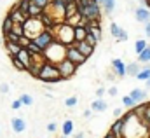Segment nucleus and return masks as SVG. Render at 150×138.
<instances>
[{
  "label": "nucleus",
  "mask_w": 150,
  "mask_h": 138,
  "mask_svg": "<svg viewBox=\"0 0 150 138\" xmlns=\"http://www.w3.org/2000/svg\"><path fill=\"white\" fill-rule=\"evenodd\" d=\"M122 119L126 121L124 137L122 138H147V137H150V126L145 124L133 110H129L127 114H124Z\"/></svg>",
  "instance_id": "f257e3e1"
},
{
  "label": "nucleus",
  "mask_w": 150,
  "mask_h": 138,
  "mask_svg": "<svg viewBox=\"0 0 150 138\" xmlns=\"http://www.w3.org/2000/svg\"><path fill=\"white\" fill-rule=\"evenodd\" d=\"M67 47H68V46H65V44H61V42L54 40V42H52V46H51L49 49H45V51H44L45 61H51V63H54V65L61 63L63 60H67Z\"/></svg>",
  "instance_id": "f03ea898"
},
{
  "label": "nucleus",
  "mask_w": 150,
  "mask_h": 138,
  "mask_svg": "<svg viewBox=\"0 0 150 138\" xmlns=\"http://www.w3.org/2000/svg\"><path fill=\"white\" fill-rule=\"evenodd\" d=\"M52 32L58 42L65 44V46H72L75 44V30L74 26L67 25V23H61V25H54L52 26Z\"/></svg>",
  "instance_id": "7ed1b4c3"
},
{
  "label": "nucleus",
  "mask_w": 150,
  "mask_h": 138,
  "mask_svg": "<svg viewBox=\"0 0 150 138\" xmlns=\"http://www.w3.org/2000/svg\"><path fill=\"white\" fill-rule=\"evenodd\" d=\"M23 26H25V37H28L30 40L37 38L42 32H45V30H47L40 18H28V19L25 21V25H23Z\"/></svg>",
  "instance_id": "20e7f679"
},
{
  "label": "nucleus",
  "mask_w": 150,
  "mask_h": 138,
  "mask_svg": "<svg viewBox=\"0 0 150 138\" xmlns=\"http://www.w3.org/2000/svg\"><path fill=\"white\" fill-rule=\"evenodd\" d=\"M38 79L44 80V82H58V80H61V73H59L58 65H54L51 61H45L42 70H40Z\"/></svg>",
  "instance_id": "39448f33"
},
{
  "label": "nucleus",
  "mask_w": 150,
  "mask_h": 138,
  "mask_svg": "<svg viewBox=\"0 0 150 138\" xmlns=\"http://www.w3.org/2000/svg\"><path fill=\"white\" fill-rule=\"evenodd\" d=\"M82 18L86 19H101V4H98L96 0H89L87 5L84 7V11L80 12Z\"/></svg>",
  "instance_id": "423d86ee"
},
{
  "label": "nucleus",
  "mask_w": 150,
  "mask_h": 138,
  "mask_svg": "<svg viewBox=\"0 0 150 138\" xmlns=\"http://www.w3.org/2000/svg\"><path fill=\"white\" fill-rule=\"evenodd\" d=\"M56 40V37H54V32H52V28H47L45 32H42V33L38 35L37 38H33V42L37 44L40 49H49L51 46H52V42Z\"/></svg>",
  "instance_id": "0eeeda50"
},
{
  "label": "nucleus",
  "mask_w": 150,
  "mask_h": 138,
  "mask_svg": "<svg viewBox=\"0 0 150 138\" xmlns=\"http://www.w3.org/2000/svg\"><path fill=\"white\" fill-rule=\"evenodd\" d=\"M67 60H70V61L75 63L77 67H80V65H84V63L87 61V56H84V54L75 47L74 44H72V46H68V47H67Z\"/></svg>",
  "instance_id": "6e6552de"
},
{
  "label": "nucleus",
  "mask_w": 150,
  "mask_h": 138,
  "mask_svg": "<svg viewBox=\"0 0 150 138\" xmlns=\"http://www.w3.org/2000/svg\"><path fill=\"white\" fill-rule=\"evenodd\" d=\"M58 68H59V73H61V79H70V77L75 75L79 67L75 63H72L70 60H63L61 63H58Z\"/></svg>",
  "instance_id": "1a4fd4ad"
},
{
  "label": "nucleus",
  "mask_w": 150,
  "mask_h": 138,
  "mask_svg": "<svg viewBox=\"0 0 150 138\" xmlns=\"http://www.w3.org/2000/svg\"><path fill=\"white\" fill-rule=\"evenodd\" d=\"M7 16H9V18H11L14 23H21V25H25V21L28 19V16H26L23 11H19V7H18L16 4L11 7V11L7 12Z\"/></svg>",
  "instance_id": "9d476101"
},
{
  "label": "nucleus",
  "mask_w": 150,
  "mask_h": 138,
  "mask_svg": "<svg viewBox=\"0 0 150 138\" xmlns=\"http://www.w3.org/2000/svg\"><path fill=\"white\" fill-rule=\"evenodd\" d=\"M110 33H112V37L117 38V42H126L127 40V32L124 28H120L117 23H112L110 25Z\"/></svg>",
  "instance_id": "9b49d317"
},
{
  "label": "nucleus",
  "mask_w": 150,
  "mask_h": 138,
  "mask_svg": "<svg viewBox=\"0 0 150 138\" xmlns=\"http://www.w3.org/2000/svg\"><path fill=\"white\" fill-rule=\"evenodd\" d=\"M124 126H126V121H124L122 117H117V119H115V122L110 126V129H108V131H112L115 137L122 138V137H124Z\"/></svg>",
  "instance_id": "f8f14e48"
},
{
  "label": "nucleus",
  "mask_w": 150,
  "mask_h": 138,
  "mask_svg": "<svg viewBox=\"0 0 150 138\" xmlns=\"http://www.w3.org/2000/svg\"><path fill=\"white\" fill-rule=\"evenodd\" d=\"M112 68H113V73H115L117 77H126V75H127V65H124L122 60H113Z\"/></svg>",
  "instance_id": "ddd939ff"
},
{
  "label": "nucleus",
  "mask_w": 150,
  "mask_h": 138,
  "mask_svg": "<svg viewBox=\"0 0 150 138\" xmlns=\"http://www.w3.org/2000/svg\"><path fill=\"white\" fill-rule=\"evenodd\" d=\"M134 16H136V21H140V23H150V9H147V7L140 5L134 11Z\"/></svg>",
  "instance_id": "4468645a"
},
{
  "label": "nucleus",
  "mask_w": 150,
  "mask_h": 138,
  "mask_svg": "<svg viewBox=\"0 0 150 138\" xmlns=\"http://www.w3.org/2000/svg\"><path fill=\"white\" fill-rule=\"evenodd\" d=\"M74 46L82 53V54H84V56H87V58L93 56V53H94V47H93L89 42H86V40H84V42H75Z\"/></svg>",
  "instance_id": "2eb2a0df"
},
{
  "label": "nucleus",
  "mask_w": 150,
  "mask_h": 138,
  "mask_svg": "<svg viewBox=\"0 0 150 138\" xmlns=\"http://www.w3.org/2000/svg\"><path fill=\"white\" fill-rule=\"evenodd\" d=\"M11 126H12V131H14V133H23V131L26 129V122H25V119H21V117H12Z\"/></svg>",
  "instance_id": "dca6fc26"
},
{
  "label": "nucleus",
  "mask_w": 150,
  "mask_h": 138,
  "mask_svg": "<svg viewBox=\"0 0 150 138\" xmlns=\"http://www.w3.org/2000/svg\"><path fill=\"white\" fill-rule=\"evenodd\" d=\"M18 58H19V60H21V61H23V63H25V65L28 67V70H30V67L33 65V56L30 54V51H28L26 47H23V49L19 51V54H18Z\"/></svg>",
  "instance_id": "f3484780"
},
{
  "label": "nucleus",
  "mask_w": 150,
  "mask_h": 138,
  "mask_svg": "<svg viewBox=\"0 0 150 138\" xmlns=\"http://www.w3.org/2000/svg\"><path fill=\"white\" fill-rule=\"evenodd\" d=\"M75 42H84L86 40V37L89 33V30L86 28V26H82V25H79V26H75Z\"/></svg>",
  "instance_id": "a211bd4d"
},
{
  "label": "nucleus",
  "mask_w": 150,
  "mask_h": 138,
  "mask_svg": "<svg viewBox=\"0 0 150 138\" xmlns=\"http://www.w3.org/2000/svg\"><path fill=\"white\" fill-rule=\"evenodd\" d=\"M21 49H23V47H21L19 44H16V42H7V40H5V51L9 53V56H18Z\"/></svg>",
  "instance_id": "6ab92c4d"
},
{
  "label": "nucleus",
  "mask_w": 150,
  "mask_h": 138,
  "mask_svg": "<svg viewBox=\"0 0 150 138\" xmlns=\"http://www.w3.org/2000/svg\"><path fill=\"white\" fill-rule=\"evenodd\" d=\"M129 96H131L136 103H143L145 98H147V91H145V89H133Z\"/></svg>",
  "instance_id": "aec40b11"
},
{
  "label": "nucleus",
  "mask_w": 150,
  "mask_h": 138,
  "mask_svg": "<svg viewBox=\"0 0 150 138\" xmlns=\"http://www.w3.org/2000/svg\"><path fill=\"white\" fill-rule=\"evenodd\" d=\"M61 133H63V137H70V135H74V133H75L74 121L67 119V121H65V122L61 124Z\"/></svg>",
  "instance_id": "412c9836"
},
{
  "label": "nucleus",
  "mask_w": 150,
  "mask_h": 138,
  "mask_svg": "<svg viewBox=\"0 0 150 138\" xmlns=\"http://www.w3.org/2000/svg\"><path fill=\"white\" fill-rule=\"evenodd\" d=\"M107 102H103V98H96L93 103H91V110H94V112H105L107 110Z\"/></svg>",
  "instance_id": "4be33fe9"
},
{
  "label": "nucleus",
  "mask_w": 150,
  "mask_h": 138,
  "mask_svg": "<svg viewBox=\"0 0 150 138\" xmlns=\"http://www.w3.org/2000/svg\"><path fill=\"white\" fill-rule=\"evenodd\" d=\"M142 72V67H140V61H133L127 65V75L131 77H138V73Z\"/></svg>",
  "instance_id": "5701e85b"
},
{
  "label": "nucleus",
  "mask_w": 150,
  "mask_h": 138,
  "mask_svg": "<svg viewBox=\"0 0 150 138\" xmlns=\"http://www.w3.org/2000/svg\"><path fill=\"white\" fill-rule=\"evenodd\" d=\"M44 14V9H40L38 5H35L33 2H32V5H30V9H28V18H40Z\"/></svg>",
  "instance_id": "b1692460"
},
{
  "label": "nucleus",
  "mask_w": 150,
  "mask_h": 138,
  "mask_svg": "<svg viewBox=\"0 0 150 138\" xmlns=\"http://www.w3.org/2000/svg\"><path fill=\"white\" fill-rule=\"evenodd\" d=\"M9 58H11L12 67H14L16 70H19V72H28V67H26V65H25V63H23L18 56H9Z\"/></svg>",
  "instance_id": "393cba45"
},
{
  "label": "nucleus",
  "mask_w": 150,
  "mask_h": 138,
  "mask_svg": "<svg viewBox=\"0 0 150 138\" xmlns=\"http://www.w3.org/2000/svg\"><path fill=\"white\" fill-rule=\"evenodd\" d=\"M101 7H103L105 14L110 16L113 11H115V0H103V2H101Z\"/></svg>",
  "instance_id": "a878e982"
},
{
  "label": "nucleus",
  "mask_w": 150,
  "mask_h": 138,
  "mask_svg": "<svg viewBox=\"0 0 150 138\" xmlns=\"http://www.w3.org/2000/svg\"><path fill=\"white\" fill-rule=\"evenodd\" d=\"M75 14H79L77 2H74V4H68V5H67V9H65V19L72 18V16H75Z\"/></svg>",
  "instance_id": "bb28decb"
},
{
  "label": "nucleus",
  "mask_w": 150,
  "mask_h": 138,
  "mask_svg": "<svg viewBox=\"0 0 150 138\" xmlns=\"http://www.w3.org/2000/svg\"><path fill=\"white\" fill-rule=\"evenodd\" d=\"M12 26H14V21H12L9 16H5L4 23H2V32H4V35H5V33H11V32H12Z\"/></svg>",
  "instance_id": "cd10ccee"
},
{
  "label": "nucleus",
  "mask_w": 150,
  "mask_h": 138,
  "mask_svg": "<svg viewBox=\"0 0 150 138\" xmlns=\"http://www.w3.org/2000/svg\"><path fill=\"white\" fill-rule=\"evenodd\" d=\"M26 49L30 51V54H32V56H38V54H44V49H40V47H38V46L35 44V42H33V40H32V42H30V44L26 46Z\"/></svg>",
  "instance_id": "c85d7f7f"
},
{
  "label": "nucleus",
  "mask_w": 150,
  "mask_h": 138,
  "mask_svg": "<svg viewBox=\"0 0 150 138\" xmlns=\"http://www.w3.org/2000/svg\"><path fill=\"white\" fill-rule=\"evenodd\" d=\"M138 61H140V63H145V65H149L150 63V46L143 51V53L138 54Z\"/></svg>",
  "instance_id": "c756f323"
},
{
  "label": "nucleus",
  "mask_w": 150,
  "mask_h": 138,
  "mask_svg": "<svg viewBox=\"0 0 150 138\" xmlns=\"http://www.w3.org/2000/svg\"><path fill=\"white\" fill-rule=\"evenodd\" d=\"M147 47H149V44H147V40H143V38H140V40H136V42H134V51H136V54L143 53Z\"/></svg>",
  "instance_id": "7c9ffc66"
},
{
  "label": "nucleus",
  "mask_w": 150,
  "mask_h": 138,
  "mask_svg": "<svg viewBox=\"0 0 150 138\" xmlns=\"http://www.w3.org/2000/svg\"><path fill=\"white\" fill-rule=\"evenodd\" d=\"M32 2H33V0H19V2H16V5L19 7V11H23L25 14H28V9H30Z\"/></svg>",
  "instance_id": "2f4dec72"
},
{
  "label": "nucleus",
  "mask_w": 150,
  "mask_h": 138,
  "mask_svg": "<svg viewBox=\"0 0 150 138\" xmlns=\"http://www.w3.org/2000/svg\"><path fill=\"white\" fill-rule=\"evenodd\" d=\"M65 23L75 28V26H79V25L82 23V16H80V14H75V16H72V18H68V19H67Z\"/></svg>",
  "instance_id": "473e14b6"
},
{
  "label": "nucleus",
  "mask_w": 150,
  "mask_h": 138,
  "mask_svg": "<svg viewBox=\"0 0 150 138\" xmlns=\"http://www.w3.org/2000/svg\"><path fill=\"white\" fill-rule=\"evenodd\" d=\"M136 79H140V80H145V82H147V80L150 79V65H147L145 68H142V72L138 73V77H136Z\"/></svg>",
  "instance_id": "72a5a7b5"
},
{
  "label": "nucleus",
  "mask_w": 150,
  "mask_h": 138,
  "mask_svg": "<svg viewBox=\"0 0 150 138\" xmlns=\"http://www.w3.org/2000/svg\"><path fill=\"white\" fill-rule=\"evenodd\" d=\"M122 103H124V107H127L129 110H133V108H134V107L138 105V103H136V102H134V100H133V98H131V96H129V95L122 98Z\"/></svg>",
  "instance_id": "f704fd0d"
},
{
  "label": "nucleus",
  "mask_w": 150,
  "mask_h": 138,
  "mask_svg": "<svg viewBox=\"0 0 150 138\" xmlns=\"http://www.w3.org/2000/svg\"><path fill=\"white\" fill-rule=\"evenodd\" d=\"M12 33L19 35V37H25V26H23L21 23H14V26H12Z\"/></svg>",
  "instance_id": "c9c22d12"
},
{
  "label": "nucleus",
  "mask_w": 150,
  "mask_h": 138,
  "mask_svg": "<svg viewBox=\"0 0 150 138\" xmlns=\"http://www.w3.org/2000/svg\"><path fill=\"white\" fill-rule=\"evenodd\" d=\"M4 37H5V40H7V42H16V44H19V38H21L19 35L12 33V32H11V33H5Z\"/></svg>",
  "instance_id": "e433bc0d"
},
{
  "label": "nucleus",
  "mask_w": 150,
  "mask_h": 138,
  "mask_svg": "<svg viewBox=\"0 0 150 138\" xmlns=\"http://www.w3.org/2000/svg\"><path fill=\"white\" fill-rule=\"evenodd\" d=\"M19 100L23 102V105H26V107H30V105L33 103V98H32L30 95H26V93H25V95H21V96H19Z\"/></svg>",
  "instance_id": "4c0bfd02"
},
{
  "label": "nucleus",
  "mask_w": 150,
  "mask_h": 138,
  "mask_svg": "<svg viewBox=\"0 0 150 138\" xmlns=\"http://www.w3.org/2000/svg\"><path fill=\"white\" fill-rule=\"evenodd\" d=\"M51 2H52V0H33V4L38 5L40 9H47V7L51 5Z\"/></svg>",
  "instance_id": "58836bf2"
},
{
  "label": "nucleus",
  "mask_w": 150,
  "mask_h": 138,
  "mask_svg": "<svg viewBox=\"0 0 150 138\" xmlns=\"http://www.w3.org/2000/svg\"><path fill=\"white\" fill-rule=\"evenodd\" d=\"M77 103H79V98H77V96H70V98H67V100H65V105H67L68 108L75 107Z\"/></svg>",
  "instance_id": "ea45409f"
},
{
  "label": "nucleus",
  "mask_w": 150,
  "mask_h": 138,
  "mask_svg": "<svg viewBox=\"0 0 150 138\" xmlns=\"http://www.w3.org/2000/svg\"><path fill=\"white\" fill-rule=\"evenodd\" d=\"M86 42H89V44H91L93 47H96V44H98L100 40H98V38H96L94 35L91 33V32H89V33H87V37H86Z\"/></svg>",
  "instance_id": "a19ab883"
},
{
  "label": "nucleus",
  "mask_w": 150,
  "mask_h": 138,
  "mask_svg": "<svg viewBox=\"0 0 150 138\" xmlns=\"http://www.w3.org/2000/svg\"><path fill=\"white\" fill-rule=\"evenodd\" d=\"M21 107H23V102H21V100H14V102L11 103V108H12V110H18V108H21Z\"/></svg>",
  "instance_id": "79ce46f5"
},
{
  "label": "nucleus",
  "mask_w": 150,
  "mask_h": 138,
  "mask_svg": "<svg viewBox=\"0 0 150 138\" xmlns=\"http://www.w3.org/2000/svg\"><path fill=\"white\" fill-rule=\"evenodd\" d=\"M30 42H32V40H30L28 37H21V38H19V46H21V47H26Z\"/></svg>",
  "instance_id": "37998d69"
},
{
  "label": "nucleus",
  "mask_w": 150,
  "mask_h": 138,
  "mask_svg": "<svg viewBox=\"0 0 150 138\" xmlns=\"http://www.w3.org/2000/svg\"><path fill=\"white\" fill-rule=\"evenodd\" d=\"M56 129H58V124H56V122H49V124H47V131H49V133H54Z\"/></svg>",
  "instance_id": "c03bdc74"
},
{
  "label": "nucleus",
  "mask_w": 150,
  "mask_h": 138,
  "mask_svg": "<svg viewBox=\"0 0 150 138\" xmlns=\"http://www.w3.org/2000/svg\"><path fill=\"white\" fill-rule=\"evenodd\" d=\"M103 95H105V89H103V87H98V89H96V96H98V98H101Z\"/></svg>",
  "instance_id": "a18cd8bd"
},
{
  "label": "nucleus",
  "mask_w": 150,
  "mask_h": 138,
  "mask_svg": "<svg viewBox=\"0 0 150 138\" xmlns=\"http://www.w3.org/2000/svg\"><path fill=\"white\" fill-rule=\"evenodd\" d=\"M93 112H94V110H84V114H82V115H84L86 119H91V115H93Z\"/></svg>",
  "instance_id": "49530a36"
},
{
  "label": "nucleus",
  "mask_w": 150,
  "mask_h": 138,
  "mask_svg": "<svg viewBox=\"0 0 150 138\" xmlns=\"http://www.w3.org/2000/svg\"><path fill=\"white\" fill-rule=\"evenodd\" d=\"M74 138H86V133L84 131H77V133H74Z\"/></svg>",
  "instance_id": "de8ad7c7"
},
{
  "label": "nucleus",
  "mask_w": 150,
  "mask_h": 138,
  "mask_svg": "<svg viewBox=\"0 0 150 138\" xmlns=\"http://www.w3.org/2000/svg\"><path fill=\"white\" fill-rule=\"evenodd\" d=\"M140 4H142V7H147V9H150V0H140Z\"/></svg>",
  "instance_id": "09e8293b"
},
{
  "label": "nucleus",
  "mask_w": 150,
  "mask_h": 138,
  "mask_svg": "<svg viewBox=\"0 0 150 138\" xmlns=\"http://www.w3.org/2000/svg\"><path fill=\"white\" fill-rule=\"evenodd\" d=\"M0 93H9V86L7 84H2L0 86Z\"/></svg>",
  "instance_id": "8fccbe9b"
},
{
  "label": "nucleus",
  "mask_w": 150,
  "mask_h": 138,
  "mask_svg": "<svg viewBox=\"0 0 150 138\" xmlns=\"http://www.w3.org/2000/svg\"><path fill=\"white\" fill-rule=\"evenodd\" d=\"M145 35L150 38V23H145Z\"/></svg>",
  "instance_id": "3c124183"
},
{
  "label": "nucleus",
  "mask_w": 150,
  "mask_h": 138,
  "mask_svg": "<svg viewBox=\"0 0 150 138\" xmlns=\"http://www.w3.org/2000/svg\"><path fill=\"white\" fill-rule=\"evenodd\" d=\"M108 95H110V96H115V95H117V87H110V89H108Z\"/></svg>",
  "instance_id": "603ef678"
},
{
  "label": "nucleus",
  "mask_w": 150,
  "mask_h": 138,
  "mask_svg": "<svg viewBox=\"0 0 150 138\" xmlns=\"http://www.w3.org/2000/svg\"><path fill=\"white\" fill-rule=\"evenodd\" d=\"M113 114H115V117H122V110H120V108H115Z\"/></svg>",
  "instance_id": "864d4df0"
},
{
  "label": "nucleus",
  "mask_w": 150,
  "mask_h": 138,
  "mask_svg": "<svg viewBox=\"0 0 150 138\" xmlns=\"http://www.w3.org/2000/svg\"><path fill=\"white\" fill-rule=\"evenodd\" d=\"M103 138H119V137H115V135H113L112 131H108V133H107V135H105Z\"/></svg>",
  "instance_id": "5fc2aeb1"
},
{
  "label": "nucleus",
  "mask_w": 150,
  "mask_h": 138,
  "mask_svg": "<svg viewBox=\"0 0 150 138\" xmlns=\"http://www.w3.org/2000/svg\"><path fill=\"white\" fill-rule=\"evenodd\" d=\"M147 89H150V79L147 80Z\"/></svg>",
  "instance_id": "6e6d98bb"
},
{
  "label": "nucleus",
  "mask_w": 150,
  "mask_h": 138,
  "mask_svg": "<svg viewBox=\"0 0 150 138\" xmlns=\"http://www.w3.org/2000/svg\"><path fill=\"white\" fill-rule=\"evenodd\" d=\"M67 2H68V4H74V2H77V0H67Z\"/></svg>",
  "instance_id": "4d7b16f0"
},
{
  "label": "nucleus",
  "mask_w": 150,
  "mask_h": 138,
  "mask_svg": "<svg viewBox=\"0 0 150 138\" xmlns=\"http://www.w3.org/2000/svg\"><path fill=\"white\" fill-rule=\"evenodd\" d=\"M61 138H68V137H61Z\"/></svg>",
  "instance_id": "13d9d810"
},
{
  "label": "nucleus",
  "mask_w": 150,
  "mask_h": 138,
  "mask_svg": "<svg viewBox=\"0 0 150 138\" xmlns=\"http://www.w3.org/2000/svg\"><path fill=\"white\" fill-rule=\"evenodd\" d=\"M147 138H150V137H147Z\"/></svg>",
  "instance_id": "bf43d9fd"
}]
</instances>
